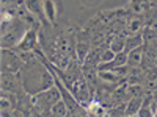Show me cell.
Instances as JSON below:
<instances>
[{
	"label": "cell",
	"mask_w": 157,
	"mask_h": 117,
	"mask_svg": "<svg viewBox=\"0 0 157 117\" xmlns=\"http://www.w3.org/2000/svg\"><path fill=\"white\" fill-rule=\"evenodd\" d=\"M141 59H143V45L141 47H137L134 50H130L127 53V66L130 67H138L141 64Z\"/></svg>",
	"instance_id": "6da1fadb"
},
{
	"label": "cell",
	"mask_w": 157,
	"mask_h": 117,
	"mask_svg": "<svg viewBox=\"0 0 157 117\" xmlns=\"http://www.w3.org/2000/svg\"><path fill=\"white\" fill-rule=\"evenodd\" d=\"M143 101H145V98H143L141 95H137V97H132L129 100L127 103V106H126V114L127 115H135L138 114L141 105H143Z\"/></svg>",
	"instance_id": "7a4b0ae2"
},
{
	"label": "cell",
	"mask_w": 157,
	"mask_h": 117,
	"mask_svg": "<svg viewBox=\"0 0 157 117\" xmlns=\"http://www.w3.org/2000/svg\"><path fill=\"white\" fill-rule=\"evenodd\" d=\"M141 45H143V36H141V34H137V36L130 34V36L126 39L124 51H126V53H129L130 50H134V48H137V47H141Z\"/></svg>",
	"instance_id": "3957f363"
},
{
	"label": "cell",
	"mask_w": 157,
	"mask_h": 117,
	"mask_svg": "<svg viewBox=\"0 0 157 117\" xmlns=\"http://www.w3.org/2000/svg\"><path fill=\"white\" fill-rule=\"evenodd\" d=\"M146 87L151 92H154L157 89V69H148L146 70Z\"/></svg>",
	"instance_id": "277c9868"
},
{
	"label": "cell",
	"mask_w": 157,
	"mask_h": 117,
	"mask_svg": "<svg viewBox=\"0 0 157 117\" xmlns=\"http://www.w3.org/2000/svg\"><path fill=\"white\" fill-rule=\"evenodd\" d=\"M43 8H44V12H46V16L49 17V20L54 22L55 20V14H57L54 2H52V0H46V2L43 3Z\"/></svg>",
	"instance_id": "5b68a950"
},
{
	"label": "cell",
	"mask_w": 157,
	"mask_h": 117,
	"mask_svg": "<svg viewBox=\"0 0 157 117\" xmlns=\"http://www.w3.org/2000/svg\"><path fill=\"white\" fill-rule=\"evenodd\" d=\"M151 100H152V98L143 101V105H141V108H140V111H138L137 117H154L152 109H151Z\"/></svg>",
	"instance_id": "8992f818"
},
{
	"label": "cell",
	"mask_w": 157,
	"mask_h": 117,
	"mask_svg": "<svg viewBox=\"0 0 157 117\" xmlns=\"http://www.w3.org/2000/svg\"><path fill=\"white\" fill-rule=\"evenodd\" d=\"M35 39H36V34L33 31L27 33V34H25V37H22L21 47L22 48H32V47H35Z\"/></svg>",
	"instance_id": "52a82bcc"
},
{
	"label": "cell",
	"mask_w": 157,
	"mask_h": 117,
	"mask_svg": "<svg viewBox=\"0 0 157 117\" xmlns=\"http://www.w3.org/2000/svg\"><path fill=\"white\" fill-rule=\"evenodd\" d=\"M66 105H64L63 101H57L55 105H54V108H52V114H54L55 117H64L66 115Z\"/></svg>",
	"instance_id": "ba28073f"
},
{
	"label": "cell",
	"mask_w": 157,
	"mask_h": 117,
	"mask_svg": "<svg viewBox=\"0 0 157 117\" xmlns=\"http://www.w3.org/2000/svg\"><path fill=\"white\" fill-rule=\"evenodd\" d=\"M124 47H126L124 37H116L112 44V47H110V50L115 51V53H121V51H124Z\"/></svg>",
	"instance_id": "9c48e42d"
},
{
	"label": "cell",
	"mask_w": 157,
	"mask_h": 117,
	"mask_svg": "<svg viewBox=\"0 0 157 117\" xmlns=\"http://www.w3.org/2000/svg\"><path fill=\"white\" fill-rule=\"evenodd\" d=\"M115 56H116V53L109 48V50H105V51L101 55V61H102V62H110V61L115 59Z\"/></svg>",
	"instance_id": "30bf717a"
},
{
	"label": "cell",
	"mask_w": 157,
	"mask_h": 117,
	"mask_svg": "<svg viewBox=\"0 0 157 117\" xmlns=\"http://www.w3.org/2000/svg\"><path fill=\"white\" fill-rule=\"evenodd\" d=\"M77 51H78V58L83 59V58H85V55H86V45H85V44H78Z\"/></svg>",
	"instance_id": "8fae6325"
},
{
	"label": "cell",
	"mask_w": 157,
	"mask_h": 117,
	"mask_svg": "<svg viewBox=\"0 0 157 117\" xmlns=\"http://www.w3.org/2000/svg\"><path fill=\"white\" fill-rule=\"evenodd\" d=\"M138 28H140V20H138V19H135V20H130V23H129V30L134 33V31H137Z\"/></svg>",
	"instance_id": "7c38bea8"
}]
</instances>
